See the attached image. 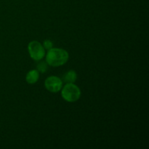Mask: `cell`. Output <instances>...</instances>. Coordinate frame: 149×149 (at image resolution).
Here are the masks:
<instances>
[{
    "mask_svg": "<svg viewBox=\"0 0 149 149\" xmlns=\"http://www.w3.org/2000/svg\"><path fill=\"white\" fill-rule=\"evenodd\" d=\"M69 55L68 52L61 48H52L48 50L46 56V62L53 67L61 66L68 61Z\"/></svg>",
    "mask_w": 149,
    "mask_h": 149,
    "instance_id": "cell-1",
    "label": "cell"
},
{
    "mask_svg": "<svg viewBox=\"0 0 149 149\" xmlns=\"http://www.w3.org/2000/svg\"><path fill=\"white\" fill-rule=\"evenodd\" d=\"M61 96L65 101L73 103L80 98L81 90L74 83H66V84L63 87Z\"/></svg>",
    "mask_w": 149,
    "mask_h": 149,
    "instance_id": "cell-2",
    "label": "cell"
},
{
    "mask_svg": "<svg viewBox=\"0 0 149 149\" xmlns=\"http://www.w3.org/2000/svg\"><path fill=\"white\" fill-rule=\"evenodd\" d=\"M29 55L34 61H41L45 55V50L43 45L38 41H32L28 45Z\"/></svg>",
    "mask_w": 149,
    "mask_h": 149,
    "instance_id": "cell-3",
    "label": "cell"
},
{
    "mask_svg": "<svg viewBox=\"0 0 149 149\" xmlns=\"http://www.w3.org/2000/svg\"><path fill=\"white\" fill-rule=\"evenodd\" d=\"M45 86L48 91L51 93H58L61 91L63 87V81L56 76L47 77L45 81Z\"/></svg>",
    "mask_w": 149,
    "mask_h": 149,
    "instance_id": "cell-4",
    "label": "cell"
},
{
    "mask_svg": "<svg viewBox=\"0 0 149 149\" xmlns=\"http://www.w3.org/2000/svg\"><path fill=\"white\" fill-rule=\"evenodd\" d=\"M39 71L37 70H31L30 71L28 72V74H26V80L29 84H35L36 82H37V81L39 80Z\"/></svg>",
    "mask_w": 149,
    "mask_h": 149,
    "instance_id": "cell-5",
    "label": "cell"
},
{
    "mask_svg": "<svg viewBox=\"0 0 149 149\" xmlns=\"http://www.w3.org/2000/svg\"><path fill=\"white\" fill-rule=\"evenodd\" d=\"M77 74L74 70H70L68 72L65 73L63 77V81L65 83H74L77 81Z\"/></svg>",
    "mask_w": 149,
    "mask_h": 149,
    "instance_id": "cell-6",
    "label": "cell"
},
{
    "mask_svg": "<svg viewBox=\"0 0 149 149\" xmlns=\"http://www.w3.org/2000/svg\"><path fill=\"white\" fill-rule=\"evenodd\" d=\"M48 64L47 63V62H45V61H41L36 65V68H37V71L41 73H45L47 71L48 69Z\"/></svg>",
    "mask_w": 149,
    "mask_h": 149,
    "instance_id": "cell-7",
    "label": "cell"
},
{
    "mask_svg": "<svg viewBox=\"0 0 149 149\" xmlns=\"http://www.w3.org/2000/svg\"><path fill=\"white\" fill-rule=\"evenodd\" d=\"M43 47L45 49L49 50V49L52 48V47H53V43H52V41L49 40V39H46V40L44 41Z\"/></svg>",
    "mask_w": 149,
    "mask_h": 149,
    "instance_id": "cell-8",
    "label": "cell"
}]
</instances>
